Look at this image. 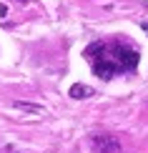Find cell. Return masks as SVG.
<instances>
[{
	"mask_svg": "<svg viewBox=\"0 0 148 153\" xmlns=\"http://www.w3.org/2000/svg\"><path fill=\"white\" fill-rule=\"evenodd\" d=\"M91 148H93V153H120V143L113 136H93Z\"/></svg>",
	"mask_w": 148,
	"mask_h": 153,
	"instance_id": "6da1fadb",
	"label": "cell"
},
{
	"mask_svg": "<svg viewBox=\"0 0 148 153\" xmlns=\"http://www.w3.org/2000/svg\"><path fill=\"white\" fill-rule=\"evenodd\" d=\"M13 108H18V111H23V113H33V116H43V113H45V108H43V105L25 103V100H15V103H13Z\"/></svg>",
	"mask_w": 148,
	"mask_h": 153,
	"instance_id": "7a4b0ae2",
	"label": "cell"
},
{
	"mask_svg": "<svg viewBox=\"0 0 148 153\" xmlns=\"http://www.w3.org/2000/svg\"><path fill=\"white\" fill-rule=\"evenodd\" d=\"M68 95H70V98H91V95H93V88H91V85H83V83H75V85H70Z\"/></svg>",
	"mask_w": 148,
	"mask_h": 153,
	"instance_id": "3957f363",
	"label": "cell"
}]
</instances>
